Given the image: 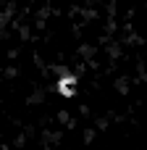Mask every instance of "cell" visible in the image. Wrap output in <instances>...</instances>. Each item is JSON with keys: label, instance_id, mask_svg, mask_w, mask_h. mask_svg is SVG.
I'll return each instance as SVG.
<instances>
[{"label": "cell", "instance_id": "cell-1", "mask_svg": "<svg viewBox=\"0 0 147 150\" xmlns=\"http://www.w3.org/2000/svg\"><path fill=\"white\" fill-rule=\"evenodd\" d=\"M58 92L66 95V98H71V95L76 92V76H63V79H58Z\"/></svg>", "mask_w": 147, "mask_h": 150}]
</instances>
